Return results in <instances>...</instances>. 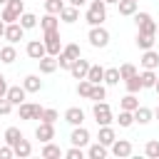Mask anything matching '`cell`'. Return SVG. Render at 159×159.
<instances>
[{"mask_svg":"<svg viewBox=\"0 0 159 159\" xmlns=\"http://www.w3.org/2000/svg\"><path fill=\"white\" fill-rule=\"evenodd\" d=\"M139 65H142L144 70H157V67H159V52H154V47H152V50H142Z\"/></svg>","mask_w":159,"mask_h":159,"instance_id":"cell-15","label":"cell"},{"mask_svg":"<svg viewBox=\"0 0 159 159\" xmlns=\"http://www.w3.org/2000/svg\"><path fill=\"white\" fill-rule=\"evenodd\" d=\"M134 42H137V47H139V50H152V47H154V42H157V35H152V32H139V30H137Z\"/></svg>","mask_w":159,"mask_h":159,"instance_id":"cell-17","label":"cell"},{"mask_svg":"<svg viewBox=\"0 0 159 159\" xmlns=\"http://www.w3.org/2000/svg\"><path fill=\"white\" fill-rule=\"evenodd\" d=\"M144 154H147L149 159H159V142H157V139H149V142L144 144Z\"/></svg>","mask_w":159,"mask_h":159,"instance_id":"cell-39","label":"cell"},{"mask_svg":"<svg viewBox=\"0 0 159 159\" xmlns=\"http://www.w3.org/2000/svg\"><path fill=\"white\" fill-rule=\"evenodd\" d=\"M35 137L45 144V142H52L55 139V124L52 122H40L37 129H35Z\"/></svg>","mask_w":159,"mask_h":159,"instance_id":"cell-12","label":"cell"},{"mask_svg":"<svg viewBox=\"0 0 159 159\" xmlns=\"http://www.w3.org/2000/svg\"><path fill=\"white\" fill-rule=\"evenodd\" d=\"M60 20H62V22H67V25L77 22V20H80V7H75V5H65V7H62V12H60Z\"/></svg>","mask_w":159,"mask_h":159,"instance_id":"cell-20","label":"cell"},{"mask_svg":"<svg viewBox=\"0 0 159 159\" xmlns=\"http://www.w3.org/2000/svg\"><path fill=\"white\" fill-rule=\"evenodd\" d=\"M107 149H109V147H104L102 142H94V144L87 147V157H89V159H104V157H107Z\"/></svg>","mask_w":159,"mask_h":159,"instance_id":"cell-27","label":"cell"},{"mask_svg":"<svg viewBox=\"0 0 159 159\" xmlns=\"http://www.w3.org/2000/svg\"><path fill=\"white\" fill-rule=\"evenodd\" d=\"M137 2H139V0H137Z\"/></svg>","mask_w":159,"mask_h":159,"instance_id":"cell-56","label":"cell"},{"mask_svg":"<svg viewBox=\"0 0 159 159\" xmlns=\"http://www.w3.org/2000/svg\"><path fill=\"white\" fill-rule=\"evenodd\" d=\"M137 107H139V99H137L134 92H127V94L119 99V109H129V112H134Z\"/></svg>","mask_w":159,"mask_h":159,"instance_id":"cell-29","label":"cell"},{"mask_svg":"<svg viewBox=\"0 0 159 159\" xmlns=\"http://www.w3.org/2000/svg\"><path fill=\"white\" fill-rule=\"evenodd\" d=\"M22 87H25L27 92H40V89H42V80H40V75H27V77L22 80Z\"/></svg>","mask_w":159,"mask_h":159,"instance_id":"cell-28","label":"cell"},{"mask_svg":"<svg viewBox=\"0 0 159 159\" xmlns=\"http://www.w3.org/2000/svg\"><path fill=\"white\" fill-rule=\"evenodd\" d=\"M7 87H10V84H7V80H5V75L0 72V97H5V94H7Z\"/></svg>","mask_w":159,"mask_h":159,"instance_id":"cell-48","label":"cell"},{"mask_svg":"<svg viewBox=\"0 0 159 159\" xmlns=\"http://www.w3.org/2000/svg\"><path fill=\"white\" fill-rule=\"evenodd\" d=\"M25 52H27V57H30V60H35V62H37V60H42V57L47 55V47H45V42H42V40H30V42H27V47H25Z\"/></svg>","mask_w":159,"mask_h":159,"instance_id":"cell-8","label":"cell"},{"mask_svg":"<svg viewBox=\"0 0 159 159\" xmlns=\"http://www.w3.org/2000/svg\"><path fill=\"white\" fill-rule=\"evenodd\" d=\"M89 92H92V82L84 77V80H80L77 82V94L80 97H84V99H89Z\"/></svg>","mask_w":159,"mask_h":159,"instance_id":"cell-42","label":"cell"},{"mask_svg":"<svg viewBox=\"0 0 159 159\" xmlns=\"http://www.w3.org/2000/svg\"><path fill=\"white\" fill-rule=\"evenodd\" d=\"M12 149H15V157H20V159H25V157L32 154V144H30V139H25V137H22Z\"/></svg>","mask_w":159,"mask_h":159,"instance_id":"cell-30","label":"cell"},{"mask_svg":"<svg viewBox=\"0 0 159 159\" xmlns=\"http://www.w3.org/2000/svg\"><path fill=\"white\" fill-rule=\"evenodd\" d=\"M65 122L72 124V127H77V124L84 122V112H82L80 107H67V109H65Z\"/></svg>","mask_w":159,"mask_h":159,"instance_id":"cell-18","label":"cell"},{"mask_svg":"<svg viewBox=\"0 0 159 159\" xmlns=\"http://www.w3.org/2000/svg\"><path fill=\"white\" fill-rule=\"evenodd\" d=\"M62 52H65L70 60H80V57H82V50H80V45H75V42L65 45V47H62Z\"/></svg>","mask_w":159,"mask_h":159,"instance_id":"cell-40","label":"cell"},{"mask_svg":"<svg viewBox=\"0 0 159 159\" xmlns=\"http://www.w3.org/2000/svg\"><path fill=\"white\" fill-rule=\"evenodd\" d=\"M152 117H154V112L149 107H137L134 109V124H149Z\"/></svg>","mask_w":159,"mask_h":159,"instance_id":"cell-25","label":"cell"},{"mask_svg":"<svg viewBox=\"0 0 159 159\" xmlns=\"http://www.w3.org/2000/svg\"><path fill=\"white\" fill-rule=\"evenodd\" d=\"M15 60H17V50H15V45H10V42L2 45V47H0V62H2V65H12Z\"/></svg>","mask_w":159,"mask_h":159,"instance_id":"cell-22","label":"cell"},{"mask_svg":"<svg viewBox=\"0 0 159 159\" xmlns=\"http://www.w3.org/2000/svg\"><path fill=\"white\" fill-rule=\"evenodd\" d=\"M45 159H60V157H65V152L57 147V144H52V142H45L42 144V152H40Z\"/></svg>","mask_w":159,"mask_h":159,"instance_id":"cell-23","label":"cell"},{"mask_svg":"<svg viewBox=\"0 0 159 159\" xmlns=\"http://www.w3.org/2000/svg\"><path fill=\"white\" fill-rule=\"evenodd\" d=\"M87 40H89V45H92V47H107V45H109V32H107V27L94 25V27H89Z\"/></svg>","mask_w":159,"mask_h":159,"instance_id":"cell-4","label":"cell"},{"mask_svg":"<svg viewBox=\"0 0 159 159\" xmlns=\"http://www.w3.org/2000/svg\"><path fill=\"white\" fill-rule=\"evenodd\" d=\"M42 109H45V107L35 104V102H22V104H17L20 119H40V117H42Z\"/></svg>","mask_w":159,"mask_h":159,"instance_id":"cell-7","label":"cell"},{"mask_svg":"<svg viewBox=\"0 0 159 159\" xmlns=\"http://www.w3.org/2000/svg\"><path fill=\"white\" fill-rule=\"evenodd\" d=\"M137 72H139V70H137L132 62H124V65H119V75H122V82H124V80H129V77H134Z\"/></svg>","mask_w":159,"mask_h":159,"instance_id":"cell-41","label":"cell"},{"mask_svg":"<svg viewBox=\"0 0 159 159\" xmlns=\"http://www.w3.org/2000/svg\"><path fill=\"white\" fill-rule=\"evenodd\" d=\"M117 7H119V15L129 17V15H134V12H137V0H119V2H117Z\"/></svg>","mask_w":159,"mask_h":159,"instance_id":"cell-34","label":"cell"},{"mask_svg":"<svg viewBox=\"0 0 159 159\" xmlns=\"http://www.w3.org/2000/svg\"><path fill=\"white\" fill-rule=\"evenodd\" d=\"M84 20H87V25H89V27L102 25V22L107 20V2H104V0H92V2L87 5Z\"/></svg>","mask_w":159,"mask_h":159,"instance_id":"cell-1","label":"cell"},{"mask_svg":"<svg viewBox=\"0 0 159 159\" xmlns=\"http://www.w3.org/2000/svg\"><path fill=\"white\" fill-rule=\"evenodd\" d=\"M89 132L82 127V124H77L75 129H72V134H70V142L75 144V147H89Z\"/></svg>","mask_w":159,"mask_h":159,"instance_id":"cell-10","label":"cell"},{"mask_svg":"<svg viewBox=\"0 0 159 159\" xmlns=\"http://www.w3.org/2000/svg\"><path fill=\"white\" fill-rule=\"evenodd\" d=\"M2 139H5V144L15 147V144L22 139V132H20V127H7V129L2 132Z\"/></svg>","mask_w":159,"mask_h":159,"instance_id":"cell-26","label":"cell"},{"mask_svg":"<svg viewBox=\"0 0 159 159\" xmlns=\"http://www.w3.org/2000/svg\"><path fill=\"white\" fill-rule=\"evenodd\" d=\"M45 47H47V55H60L62 52V37H60V30H45Z\"/></svg>","mask_w":159,"mask_h":159,"instance_id":"cell-5","label":"cell"},{"mask_svg":"<svg viewBox=\"0 0 159 159\" xmlns=\"http://www.w3.org/2000/svg\"><path fill=\"white\" fill-rule=\"evenodd\" d=\"M22 12H25V2H22V0H7V5H2L0 17H2L5 22H17Z\"/></svg>","mask_w":159,"mask_h":159,"instance_id":"cell-2","label":"cell"},{"mask_svg":"<svg viewBox=\"0 0 159 159\" xmlns=\"http://www.w3.org/2000/svg\"><path fill=\"white\" fill-rule=\"evenodd\" d=\"M5 97H7V99L15 104V107H17V104H22V102H25V97H27V89H25L22 84H10Z\"/></svg>","mask_w":159,"mask_h":159,"instance_id":"cell-14","label":"cell"},{"mask_svg":"<svg viewBox=\"0 0 159 159\" xmlns=\"http://www.w3.org/2000/svg\"><path fill=\"white\" fill-rule=\"evenodd\" d=\"M70 5H75V7H82V5H87V0H67Z\"/></svg>","mask_w":159,"mask_h":159,"instance_id":"cell-49","label":"cell"},{"mask_svg":"<svg viewBox=\"0 0 159 159\" xmlns=\"http://www.w3.org/2000/svg\"><path fill=\"white\" fill-rule=\"evenodd\" d=\"M104 2H107V5H117L119 0H104Z\"/></svg>","mask_w":159,"mask_h":159,"instance_id":"cell-52","label":"cell"},{"mask_svg":"<svg viewBox=\"0 0 159 159\" xmlns=\"http://www.w3.org/2000/svg\"><path fill=\"white\" fill-rule=\"evenodd\" d=\"M42 2H45V12H52V15H60L65 7V0H42Z\"/></svg>","mask_w":159,"mask_h":159,"instance_id":"cell-38","label":"cell"},{"mask_svg":"<svg viewBox=\"0 0 159 159\" xmlns=\"http://www.w3.org/2000/svg\"><path fill=\"white\" fill-rule=\"evenodd\" d=\"M89 99H92V102H102V99H107V87H104V84H92Z\"/></svg>","mask_w":159,"mask_h":159,"instance_id":"cell-37","label":"cell"},{"mask_svg":"<svg viewBox=\"0 0 159 159\" xmlns=\"http://www.w3.org/2000/svg\"><path fill=\"white\" fill-rule=\"evenodd\" d=\"M154 92L159 94V77H157V84H154Z\"/></svg>","mask_w":159,"mask_h":159,"instance_id":"cell-51","label":"cell"},{"mask_svg":"<svg viewBox=\"0 0 159 159\" xmlns=\"http://www.w3.org/2000/svg\"><path fill=\"white\" fill-rule=\"evenodd\" d=\"M119 80H122L119 67H107V70H104V84L114 87V84H119Z\"/></svg>","mask_w":159,"mask_h":159,"instance_id":"cell-31","label":"cell"},{"mask_svg":"<svg viewBox=\"0 0 159 159\" xmlns=\"http://www.w3.org/2000/svg\"><path fill=\"white\" fill-rule=\"evenodd\" d=\"M17 22H20L25 30H32V27H37V15H35V12H22Z\"/></svg>","mask_w":159,"mask_h":159,"instance_id":"cell-35","label":"cell"},{"mask_svg":"<svg viewBox=\"0 0 159 159\" xmlns=\"http://www.w3.org/2000/svg\"><path fill=\"white\" fill-rule=\"evenodd\" d=\"M139 77H142L144 89H154V84H157V72L154 70H144V72H139Z\"/></svg>","mask_w":159,"mask_h":159,"instance_id":"cell-32","label":"cell"},{"mask_svg":"<svg viewBox=\"0 0 159 159\" xmlns=\"http://www.w3.org/2000/svg\"><path fill=\"white\" fill-rule=\"evenodd\" d=\"M154 117H157V119H159V107H157V109H154Z\"/></svg>","mask_w":159,"mask_h":159,"instance_id":"cell-53","label":"cell"},{"mask_svg":"<svg viewBox=\"0 0 159 159\" xmlns=\"http://www.w3.org/2000/svg\"><path fill=\"white\" fill-rule=\"evenodd\" d=\"M89 67H92V62L80 57V60H75V62H72V67H70V75H72L75 80H84V77H87V72H89Z\"/></svg>","mask_w":159,"mask_h":159,"instance_id":"cell-11","label":"cell"},{"mask_svg":"<svg viewBox=\"0 0 159 159\" xmlns=\"http://www.w3.org/2000/svg\"><path fill=\"white\" fill-rule=\"evenodd\" d=\"M157 35H159V25H157Z\"/></svg>","mask_w":159,"mask_h":159,"instance_id":"cell-55","label":"cell"},{"mask_svg":"<svg viewBox=\"0 0 159 159\" xmlns=\"http://www.w3.org/2000/svg\"><path fill=\"white\" fill-rule=\"evenodd\" d=\"M25 37V27L20 25V22H7V27H5V40L10 42V45H15V42H20Z\"/></svg>","mask_w":159,"mask_h":159,"instance_id":"cell-9","label":"cell"},{"mask_svg":"<svg viewBox=\"0 0 159 159\" xmlns=\"http://www.w3.org/2000/svg\"><path fill=\"white\" fill-rule=\"evenodd\" d=\"M134 22H137V30L139 32H152L157 35V22L149 12H134Z\"/></svg>","mask_w":159,"mask_h":159,"instance_id":"cell-6","label":"cell"},{"mask_svg":"<svg viewBox=\"0 0 159 159\" xmlns=\"http://www.w3.org/2000/svg\"><path fill=\"white\" fill-rule=\"evenodd\" d=\"M12 107H15V104H12L7 97H0V117H7V114L12 112Z\"/></svg>","mask_w":159,"mask_h":159,"instance_id":"cell-44","label":"cell"},{"mask_svg":"<svg viewBox=\"0 0 159 159\" xmlns=\"http://www.w3.org/2000/svg\"><path fill=\"white\" fill-rule=\"evenodd\" d=\"M10 157H15V149L10 144H2L0 147V159H10Z\"/></svg>","mask_w":159,"mask_h":159,"instance_id":"cell-47","label":"cell"},{"mask_svg":"<svg viewBox=\"0 0 159 159\" xmlns=\"http://www.w3.org/2000/svg\"><path fill=\"white\" fill-rule=\"evenodd\" d=\"M5 27H7V22L0 17V37H5Z\"/></svg>","mask_w":159,"mask_h":159,"instance_id":"cell-50","label":"cell"},{"mask_svg":"<svg viewBox=\"0 0 159 159\" xmlns=\"http://www.w3.org/2000/svg\"><path fill=\"white\" fill-rule=\"evenodd\" d=\"M92 117H94V122H97L99 127L114 122V117H112V107H109L104 99H102V102H94V107H92Z\"/></svg>","mask_w":159,"mask_h":159,"instance_id":"cell-3","label":"cell"},{"mask_svg":"<svg viewBox=\"0 0 159 159\" xmlns=\"http://www.w3.org/2000/svg\"><path fill=\"white\" fill-rule=\"evenodd\" d=\"M72 62H75V60H70L65 52H60V55H57V65H60V70H70V67H72Z\"/></svg>","mask_w":159,"mask_h":159,"instance_id":"cell-46","label":"cell"},{"mask_svg":"<svg viewBox=\"0 0 159 159\" xmlns=\"http://www.w3.org/2000/svg\"><path fill=\"white\" fill-rule=\"evenodd\" d=\"M37 65H40V72H42V75H52V72H55V70L60 67V65H57V57H55V55H45L42 60H37Z\"/></svg>","mask_w":159,"mask_h":159,"instance_id":"cell-19","label":"cell"},{"mask_svg":"<svg viewBox=\"0 0 159 159\" xmlns=\"http://www.w3.org/2000/svg\"><path fill=\"white\" fill-rule=\"evenodd\" d=\"M114 139H117V132H114V127H112V124H104V127H99L97 142H102L104 147H112V144H114Z\"/></svg>","mask_w":159,"mask_h":159,"instance_id":"cell-16","label":"cell"},{"mask_svg":"<svg viewBox=\"0 0 159 159\" xmlns=\"http://www.w3.org/2000/svg\"><path fill=\"white\" fill-rule=\"evenodd\" d=\"M57 119H60V112H57V109H52V107H45V109H42L40 122H52V124H55Z\"/></svg>","mask_w":159,"mask_h":159,"instance_id":"cell-43","label":"cell"},{"mask_svg":"<svg viewBox=\"0 0 159 159\" xmlns=\"http://www.w3.org/2000/svg\"><path fill=\"white\" fill-rule=\"evenodd\" d=\"M40 27H42V32H45V30H60V15L45 12V15L40 17Z\"/></svg>","mask_w":159,"mask_h":159,"instance_id":"cell-21","label":"cell"},{"mask_svg":"<svg viewBox=\"0 0 159 159\" xmlns=\"http://www.w3.org/2000/svg\"><path fill=\"white\" fill-rule=\"evenodd\" d=\"M124 87H127V92H139V89H144L142 87V77H139V72L134 75V77H129V80H124Z\"/></svg>","mask_w":159,"mask_h":159,"instance_id":"cell-36","label":"cell"},{"mask_svg":"<svg viewBox=\"0 0 159 159\" xmlns=\"http://www.w3.org/2000/svg\"><path fill=\"white\" fill-rule=\"evenodd\" d=\"M109 152L117 157V159H124L132 154V142L129 139H114V144L109 147Z\"/></svg>","mask_w":159,"mask_h":159,"instance_id":"cell-13","label":"cell"},{"mask_svg":"<svg viewBox=\"0 0 159 159\" xmlns=\"http://www.w3.org/2000/svg\"><path fill=\"white\" fill-rule=\"evenodd\" d=\"M0 5H7V0H0Z\"/></svg>","mask_w":159,"mask_h":159,"instance_id":"cell-54","label":"cell"},{"mask_svg":"<svg viewBox=\"0 0 159 159\" xmlns=\"http://www.w3.org/2000/svg\"><path fill=\"white\" fill-rule=\"evenodd\" d=\"M65 157H67V159H82L84 152H82V147H75V144H72V147L65 152Z\"/></svg>","mask_w":159,"mask_h":159,"instance_id":"cell-45","label":"cell"},{"mask_svg":"<svg viewBox=\"0 0 159 159\" xmlns=\"http://www.w3.org/2000/svg\"><path fill=\"white\" fill-rule=\"evenodd\" d=\"M104 70H107V67H102V65H92L89 72H87V80H89L92 84H102V82H104Z\"/></svg>","mask_w":159,"mask_h":159,"instance_id":"cell-24","label":"cell"},{"mask_svg":"<svg viewBox=\"0 0 159 159\" xmlns=\"http://www.w3.org/2000/svg\"><path fill=\"white\" fill-rule=\"evenodd\" d=\"M122 129H127V127H132L134 124V112H129V109H119V117L114 119Z\"/></svg>","mask_w":159,"mask_h":159,"instance_id":"cell-33","label":"cell"}]
</instances>
